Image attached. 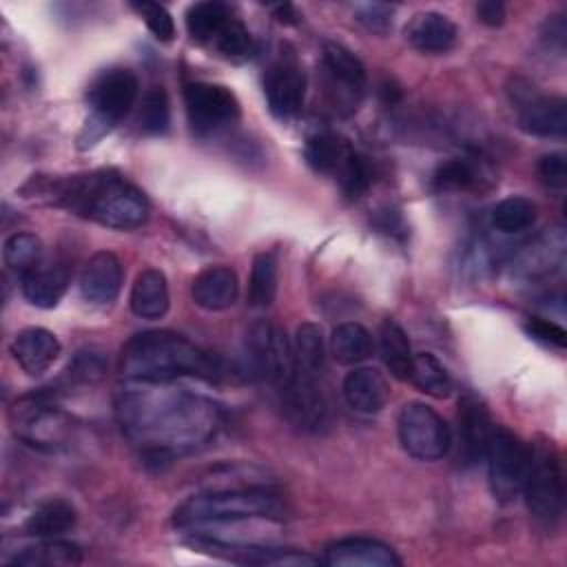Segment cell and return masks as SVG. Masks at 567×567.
<instances>
[{
  "label": "cell",
  "instance_id": "cell-46",
  "mask_svg": "<svg viewBox=\"0 0 567 567\" xmlns=\"http://www.w3.org/2000/svg\"><path fill=\"white\" fill-rule=\"evenodd\" d=\"M525 330H527L534 339H538V341H543V343H547V346L565 348L567 332H565L563 326H558V323H554V321H547V319H543V317H529L527 323H525Z\"/></svg>",
  "mask_w": 567,
  "mask_h": 567
},
{
  "label": "cell",
  "instance_id": "cell-27",
  "mask_svg": "<svg viewBox=\"0 0 567 567\" xmlns=\"http://www.w3.org/2000/svg\"><path fill=\"white\" fill-rule=\"evenodd\" d=\"M78 523V512L66 498L42 501L24 520V532L35 538H58L71 532Z\"/></svg>",
  "mask_w": 567,
  "mask_h": 567
},
{
  "label": "cell",
  "instance_id": "cell-21",
  "mask_svg": "<svg viewBox=\"0 0 567 567\" xmlns=\"http://www.w3.org/2000/svg\"><path fill=\"white\" fill-rule=\"evenodd\" d=\"M405 40L421 53H445L456 44L458 29L439 11H421L405 27Z\"/></svg>",
  "mask_w": 567,
  "mask_h": 567
},
{
  "label": "cell",
  "instance_id": "cell-39",
  "mask_svg": "<svg viewBox=\"0 0 567 567\" xmlns=\"http://www.w3.org/2000/svg\"><path fill=\"white\" fill-rule=\"evenodd\" d=\"M171 122V109L168 97L162 86H153L144 93L142 106H140V128L148 135L164 133Z\"/></svg>",
  "mask_w": 567,
  "mask_h": 567
},
{
  "label": "cell",
  "instance_id": "cell-25",
  "mask_svg": "<svg viewBox=\"0 0 567 567\" xmlns=\"http://www.w3.org/2000/svg\"><path fill=\"white\" fill-rule=\"evenodd\" d=\"M131 310L142 317V319H162L168 312V284L164 272L155 270V268H146L142 270L131 288V297H128Z\"/></svg>",
  "mask_w": 567,
  "mask_h": 567
},
{
  "label": "cell",
  "instance_id": "cell-33",
  "mask_svg": "<svg viewBox=\"0 0 567 567\" xmlns=\"http://www.w3.org/2000/svg\"><path fill=\"white\" fill-rule=\"evenodd\" d=\"M330 352L337 363L357 365L372 354V337L357 321L339 323L330 337Z\"/></svg>",
  "mask_w": 567,
  "mask_h": 567
},
{
  "label": "cell",
  "instance_id": "cell-9",
  "mask_svg": "<svg viewBox=\"0 0 567 567\" xmlns=\"http://www.w3.org/2000/svg\"><path fill=\"white\" fill-rule=\"evenodd\" d=\"M323 93L337 115L357 113L365 93V66L361 60L337 42H323L321 49Z\"/></svg>",
  "mask_w": 567,
  "mask_h": 567
},
{
  "label": "cell",
  "instance_id": "cell-14",
  "mask_svg": "<svg viewBox=\"0 0 567 567\" xmlns=\"http://www.w3.org/2000/svg\"><path fill=\"white\" fill-rule=\"evenodd\" d=\"M264 95L277 120L292 122L299 117L306 97V75L292 55H281L266 69Z\"/></svg>",
  "mask_w": 567,
  "mask_h": 567
},
{
  "label": "cell",
  "instance_id": "cell-19",
  "mask_svg": "<svg viewBox=\"0 0 567 567\" xmlns=\"http://www.w3.org/2000/svg\"><path fill=\"white\" fill-rule=\"evenodd\" d=\"M60 352H62V346L58 337L51 330L38 328V326L20 330L11 343L13 359L31 377L47 372L55 363Z\"/></svg>",
  "mask_w": 567,
  "mask_h": 567
},
{
  "label": "cell",
  "instance_id": "cell-47",
  "mask_svg": "<svg viewBox=\"0 0 567 567\" xmlns=\"http://www.w3.org/2000/svg\"><path fill=\"white\" fill-rule=\"evenodd\" d=\"M476 16L487 27H501L505 20V4L496 0H483L476 4Z\"/></svg>",
  "mask_w": 567,
  "mask_h": 567
},
{
  "label": "cell",
  "instance_id": "cell-15",
  "mask_svg": "<svg viewBox=\"0 0 567 567\" xmlns=\"http://www.w3.org/2000/svg\"><path fill=\"white\" fill-rule=\"evenodd\" d=\"M489 432H492V421L485 403L474 394H465L458 401L456 439H452L456 463L463 467H472L481 463L485 456Z\"/></svg>",
  "mask_w": 567,
  "mask_h": 567
},
{
  "label": "cell",
  "instance_id": "cell-5",
  "mask_svg": "<svg viewBox=\"0 0 567 567\" xmlns=\"http://www.w3.org/2000/svg\"><path fill=\"white\" fill-rule=\"evenodd\" d=\"M140 82L131 69H106L89 86L91 117L80 135V146H93L104 133H109L120 120L135 106Z\"/></svg>",
  "mask_w": 567,
  "mask_h": 567
},
{
  "label": "cell",
  "instance_id": "cell-49",
  "mask_svg": "<svg viewBox=\"0 0 567 567\" xmlns=\"http://www.w3.org/2000/svg\"><path fill=\"white\" fill-rule=\"evenodd\" d=\"M270 9H272L275 18H277L279 22H286V24H295L297 18H299V13H297V9H295L292 4H275V7H270Z\"/></svg>",
  "mask_w": 567,
  "mask_h": 567
},
{
  "label": "cell",
  "instance_id": "cell-11",
  "mask_svg": "<svg viewBox=\"0 0 567 567\" xmlns=\"http://www.w3.org/2000/svg\"><path fill=\"white\" fill-rule=\"evenodd\" d=\"M483 458L487 461L492 494L503 503L516 498L523 489V481L527 474L529 445H525L507 427L492 425Z\"/></svg>",
  "mask_w": 567,
  "mask_h": 567
},
{
  "label": "cell",
  "instance_id": "cell-35",
  "mask_svg": "<svg viewBox=\"0 0 567 567\" xmlns=\"http://www.w3.org/2000/svg\"><path fill=\"white\" fill-rule=\"evenodd\" d=\"M538 208L532 199L523 195H512L501 199L492 208V226L503 235H516L534 226Z\"/></svg>",
  "mask_w": 567,
  "mask_h": 567
},
{
  "label": "cell",
  "instance_id": "cell-24",
  "mask_svg": "<svg viewBox=\"0 0 567 567\" xmlns=\"http://www.w3.org/2000/svg\"><path fill=\"white\" fill-rule=\"evenodd\" d=\"M518 126L536 137H563L567 131V102L563 97L529 100L520 109Z\"/></svg>",
  "mask_w": 567,
  "mask_h": 567
},
{
  "label": "cell",
  "instance_id": "cell-36",
  "mask_svg": "<svg viewBox=\"0 0 567 567\" xmlns=\"http://www.w3.org/2000/svg\"><path fill=\"white\" fill-rule=\"evenodd\" d=\"M410 381L430 396L445 399L452 394V379L445 365L430 352H419L412 359Z\"/></svg>",
  "mask_w": 567,
  "mask_h": 567
},
{
  "label": "cell",
  "instance_id": "cell-30",
  "mask_svg": "<svg viewBox=\"0 0 567 567\" xmlns=\"http://www.w3.org/2000/svg\"><path fill=\"white\" fill-rule=\"evenodd\" d=\"M379 354L392 377L410 379L414 354L405 330L394 319H385L379 328Z\"/></svg>",
  "mask_w": 567,
  "mask_h": 567
},
{
  "label": "cell",
  "instance_id": "cell-32",
  "mask_svg": "<svg viewBox=\"0 0 567 567\" xmlns=\"http://www.w3.org/2000/svg\"><path fill=\"white\" fill-rule=\"evenodd\" d=\"M230 20L233 13L224 2H195L186 11V29L190 38L202 44H215Z\"/></svg>",
  "mask_w": 567,
  "mask_h": 567
},
{
  "label": "cell",
  "instance_id": "cell-2",
  "mask_svg": "<svg viewBox=\"0 0 567 567\" xmlns=\"http://www.w3.org/2000/svg\"><path fill=\"white\" fill-rule=\"evenodd\" d=\"M120 372L128 381H175L179 377L215 381L224 374L217 357L171 330H146L131 337L120 354Z\"/></svg>",
  "mask_w": 567,
  "mask_h": 567
},
{
  "label": "cell",
  "instance_id": "cell-10",
  "mask_svg": "<svg viewBox=\"0 0 567 567\" xmlns=\"http://www.w3.org/2000/svg\"><path fill=\"white\" fill-rule=\"evenodd\" d=\"M396 432L403 450L419 461H439L452 450L450 425L421 401H410L401 408Z\"/></svg>",
  "mask_w": 567,
  "mask_h": 567
},
{
  "label": "cell",
  "instance_id": "cell-37",
  "mask_svg": "<svg viewBox=\"0 0 567 567\" xmlns=\"http://www.w3.org/2000/svg\"><path fill=\"white\" fill-rule=\"evenodd\" d=\"M42 252H44V248H42L40 237L31 235V233H16L4 241L2 257H4V264L22 277L24 272H29L31 268H35L40 264Z\"/></svg>",
  "mask_w": 567,
  "mask_h": 567
},
{
  "label": "cell",
  "instance_id": "cell-4",
  "mask_svg": "<svg viewBox=\"0 0 567 567\" xmlns=\"http://www.w3.org/2000/svg\"><path fill=\"white\" fill-rule=\"evenodd\" d=\"M284 505L277 492L270 487H237L213 489L186 498L173 512L175 527H204L237 523L248 518H281Z\"/></svg>",
  "mask_w": 567,
  "mask_h": 567
},
{
  "label": "cell",
  "instance_id": "cell-26",
  "mask_svg": "<svg viewBox=\"0 0 567 567\" xmlns=\"http://www.w3.org/2000/svg\"><path fill=\"white\" fill-rule=\"evenodd\" d=\"M24 299L35 308H53L69 286V272L62 266L38 264L20 277Z\"/></svg>",
  "mask_w": 567,
  "mask_h": 567
},
{
  "label": "cell",
  "instance_id": "cell-3",
  "mask_svg": "<svg viewBox=\"0 0 567 567\" xmlns=\"http://www.w3.org/2000/svg\"><path fill=\"white\" fill-rule=\"evenodd\" d=\"M55 202L113 230H133L148 219L144 193L111 171L75 175L58 184Z\"/></svg>",
  "mask_w": 567,
  "mask_h": 567
},
{
  "label": "cell",
  "instance_id": "cell-44",
  "mask_svg": "<svg viewBox=\"0 0 567 567\" xmlns=\"http://www.w3.org/2000/svg\"><path fill=\"white\" fill-rule=\"evenodd\" d=\"M104 357L97 350H80L69 365V374L75 381H97L104 374Z\"/></svg>",
  "mask_w": 567,
  "mask_h": 567
},
{
  "label": "cell",
  "instance_id": "cell-8",
  "mask_svg": "<svg viewBox=\"0 0 567 567\" xmlns=\"http://www.w3.org/2000/svg\"><path fill=\"white\" fill-rule=\"evenodd\" d=\"M9 419L13 434L38 450H62L71 443L75 434L73 419L66 412L35 396L16 401Z\"/></svg>",
  "mask_w": 567,
  "mask_h": 567
},
{
  "label": "cell",
  "instance_id": "cell-6",
  "mask_svg": "<svg viewBox=\"0 0 567 567\" xmlns=\"http://www.w3.org/2000/svg\"><path fill=\"white\" fill-rule=\"evenodd\" d=\"M523 496L532 516L554 527L560 520L565 505L563 467L551 441H538L529 445L527 474L523 481Z\"/></svg>",
  "mask_w": 567,
  "mask_h": 567
},
{
  "label": "cell",
  "instance_id": "cell-41",
  "mask_svg": "<svg viewBox=\"0 0 567 567\" xmlns=\"http://www.w3.org/2000/svg\"><path fill=\"white\" fill-rule=\"evenodd\" d=\"M341 190L348 197H359L368 190L370 182H372V168L368 157H363L361 153H352V157L348 159V164L343 166V171L337 175Z\"/></svg>",
  "mask_w": 567,
  "mask_h": 567
},
{
  "label": "cell",
  "instance_id": "cell-45",
  "mask_svg": "<svg viewBox=\"0 0 567 567\" xmlns=\"http://www.w3.org/2000/svg\"><path fill=\"white\" fill-rule=\"evenodd\" d=\"M538 177L545 186L549 188H565L567 184V159H565V153L556 151V153H547L540 157L538 166Z\"/></svg>",
  "mask_w": 567,
  "mask_h": 567
},
{
  "label": "cell",
  "instance_id": "cell-43",
  "mask_svg": "<svg viewBox=\"0 0 567 567\" xmlns=\"http://www.w3.org/2000/svg\"><path fill=\"white\" fill-rule=\"evenodd\" d=\"M392 16L394 7L385 2H359L354 4V18L357 22L368 29L370 33H388L392 29Z\"/></svg>",
  "mask_w": 567,
  "mask_h": 567
},
{
  "label": "cell",
  "instance_id": "cell-12",
  "mask_svg": "<svg viewBox=\"0 0 567 567\" xmlns=\"http://www.w3.org/2000/svg\"><path fill=\"white\" fill-rule=\"evenodd\" d=\"M188 122L197 135H208L239 117V102L230 89L213 82H190L184 89Z\"/></svg>",
  "mask_w": 567,
  "mask_h": 567
},
{
  "label": "cell",
  "instance_id": "cell-22",
  "mask_svg": "<svg viewBox=\"0 0 567 567\" xmlns=\"http://www.w3.org/2000/svg\"><path fill=\"white\" fill-rule=\"evenodd\" d=\"M341 390L346 403L361 414L379 412L390 399V385L374 368H354L346 374Z\"/></svg>",
  "mask_w": 567,
  "mask_h": 567
},
{
  "label": "cell",
  "instance_id": "cell-18",
  "mask_svg": "<svg viewBox=\"0 0 567 567\" xmlns=\"http://www.w3.org/2000/svg\"><path fill=\"white\" fill-rule=\"evenodd\" d=\"M122 277L124 272L120 259L109 250H100L84 264L80 272V295L93 306H109L120 295Z\"/></svg>",
  "mask_w": 567,
  "mask_h": 567
},
{
  "label": "cell",
  "instance_id": "cell-48",
  "mask_svg": "<svg viewBox=\"0 0 567 567\" xmlns=\"http://www.w3.org/2000/svg\"><path fill=\"white\" fill-rule=\"evenodd\" d=\"M565 33H567V27H565V20L560 16H556L554 20H547V33H545V40L549 47H554L558 53L565 51Z\"/></svg>",
  "mask_w": 567,
  "mask_h": 567
},
{
  "label": "cell",
  "instance_id": "cell-16",
  "mask_svg": "<svg viewBox=\"0 0 567 567\" xmlns=\"http://www.w3.org/2000/svg\"><path fill=\"white\" fill-rule=\"evenodd\" d=\"M193 547L199 551L241 563V565H266V567H312L319 565V558L297 551V549H281V547H257V545H230L221 540H213L208 536H195L190 540Z\"/></svg>",
  "mask_w": 567,
  "mask_h": 567
},
{
  "label": "cell",
  "instance_id": "cell-29",
  "mask_svg": "<svg viewBox=\"0 0 567 567\" xmlns=\"http://www.w3.org/2000/svg\"><path fill=\"white\" fill-rule=\"evenodd\" d=\"M292 372L323 379L326 372V343L319 326L301 323L292 341Z\"/></svg>",
  "mask_w": 567,
  "mask_h": 567
},
{
  "label": "cell",
  "instance_id": "cell-34",
  "mask_svg": "<svg viewBox=\"0 0 567 567\" xmlns=\"http://www.w3.org/2000/svg\"><path fill=\"white\" fill-rule=\"evenodd\" d=\"M279 281V261L277 252L266 250L252 259L250 279H248V303L252 308H268L277 297Z\"/></svg>",
  "mask_w": 567,
  "mask_h": 567
},
{
  "label": "cell",
  "instance_id": "cell-13",
  "mask_svg": "<svg viewBox=\"0 0 567 567\" xmlns=\"http://www.w3.org/2000/svg\"><path fill=\"white\" fill-rule=\"evenodd\" d=\"M279 396L281 410L295 427L303 432H319L328 423V401L321 379L292 372L279 388Z\"/></svg>",
  "mask_w": 567,
  "mask_h": 567
},
{
  "label": "cell",
  "instance_id": "cell-42",
  "mask_svg": "<svg viewBox=\"0 0 567 567\" xmlns=\"http://www.w3.org/2000/svg\"><path fill=\"white\" fill-rule=\"evenodd\" d=\"M133 9L144 18L148 31L159 42H171L175 38V22H173V16L166 11V7L157 2H133Z\"/></svg>",
  "mask_w": 567,
  "mask_h": 567
},
{
  "label": "cell",
  "instance_id": "cell-28",
  "mask_svg": "<svg viewBox=\"0 0 567 567\" xmlns=\"http://www.w3.org/2000/svg\"><path fill=\"white\" fill-rule=\"evenodd\" d=\"M303 153H306V162L317 173L337 177L343 171V166L348 164V159L352 157L354 148L341 135L321 131V133H315L308 137Z\"/></svg>",
  "mask_w": 567,
  "mask_h": 567
},
{
  "label": "cell",
  "instance_id": "cell-1",
  "mask_svg": "<svg viewBox=\"0 0 567 567\" xmlns=\"http://www.w3.org/2000/svg\"><path fill=\"white\" fill-rule=\"evenodd\" d=\"M115 414L122 432L142 450L144 463L166 465L177 454L215 439L221 410L206 396L173 381H128L117 390Z\"/></svg>",
  "mask_w": 567,
  "mask_h": 567
},
{
  "label": "cell",
  "instance_id": "cell-7",
  "mask_svg": "<svg viewBox=\"0 0 567 567\" xmlns=\"http://www.w3.org/2000/svg\"><path fill=\"white\" fill-rule=\"evenodd\" d=\"M244 354L248 374L277 390L292 374V343L272 321L259 319L248 326L244 337Z\"/></svg>",
  "mask_w": 567,
  "mask_h": 567
},
{
  "label": "cell",
  "instance_id": "cell-17",
  "mask_svg": "<svg viewBox=\"0 0 567 567\" xmlns=\"http://www.w3.org/2000/svg\"><path fill=\"white\" fill-rule=\"evenodd\" d=\"M323 563L330 567H399L401 558L377 538L350 536L326 545Z\"/></svg>",
  "mask_w": 567,
  "mask_h": 567
},
{
  "label": "cell",
  "instance_id": "cell-38",
  "mask_svg": "<svg viewBox=\"0 0 567 567\" xmlns=\"http://www.w3.org/2000/svg\"><path fill=\"white\" fill-rule=\"evenodd\" d=\"M478 182L476 166L465 159V157H452L443 162L434 175H432V186L439 193H456V190H467Z\"/></svg>",
  "mask_w": 567,
  "mask_h": 567
},
{
  "label": "cell",
  "instance_id": "cell-20",
  "mask_svg": "<svg viewBox=\"0 0 567 567\" xmlns=\"http://www.w3.org/2000/svg\"><path fill=\"white\" fill-rule=\"evenodd\" d=\"M190 297L195 306L208 312L230 308L239 297V281L228 266H208L190 284Z\"/></svg>",
  "mask_w": 567,
  "mask_h": 567
},
{
  "label": "cell",
  "instance_id": "cell-40",
  "mask_svg": "<svg viewBox=\"0 0 567 567\" xmlns=\"http://www.w3.org/2000/svg\"><path fill=\"white\" fill-rule=\"evenodd\" d=\"M224 58L228 60H244L248 55H252L255 51V42L250 31L246 29V24L233 16V20L226 24V29L219 33V38L213 44Z\"/></svg>",
  "mask_w": 567,
  "mask_h": 567
},
{
  "label": "cell",
  "instance_id": "cell-23",
  "mask_svg": "<svg viewBox=\"0 0 567 567\" xmlns=\"http://www.w3.org/2000/svg\"><path fill=\"white\" fill-rule=\"evenodd\" d=\"M565 264V235L563 230L545 233L536 241H532L527 248L520 250L516 257V270L527 277H547L556 270H560Z\"/></svg>",
  "mask_w": 567,
  "mask_h": 567
},
{
  "label": "cell",
  "instance_id": "cell-31",
  "mask_svg": "<svg viewBox=\"0 0 567 567\" xmlns=\"http://www.w3.org/2000/svg\"><path fill=\"white\" fill-rule=\"evenodd\" d=\"M11 563L27 567H69L82 563V549L66 540L44 538L42 543L29 545L22 551H18L11 558Z\"/></svg>",
  "mask_w": 567,
  "mask_h": 567
}]
</instances>
